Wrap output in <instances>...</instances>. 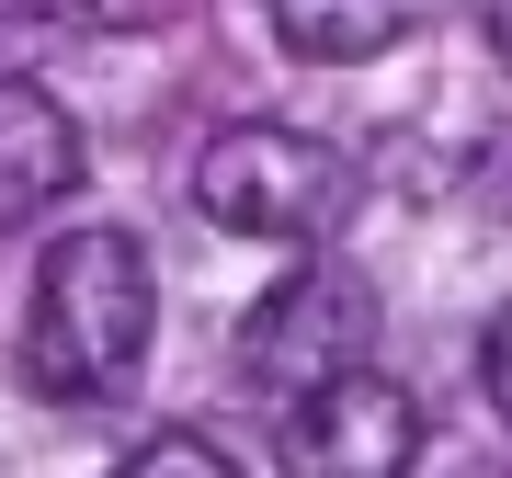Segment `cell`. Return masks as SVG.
<instances>
[{"label":"cell","mask_w":512,"mask_h":478,"mask_svg":"<svg viewBox=\"0 0 512 478\" xmlns=\"http://www.w3.org/2000/svg\"><path fill=\"white\" fill-rule=\"evenodd\" d=\"M35 23H57V12H46V0H0V69H12V57H23V46H35Z\"/></svg>","instance_id":"30bf717a"},{"label":"cell","mask_w":512,"mask_h":478,"mask_svg":"<svg viewBox=\"0 0 512 478\" xmlns=\"http://www.w3.org/2000/svg\"><path fill=\"white\" fill-rule=\"evenodd\" d=\"M478 399H490L501 422H512V308L490 319V331H478Z\"/></svg>","instance_id":"9c48e42d"},{"label":"cell","mask_w":512,"mask_h":478,"mask_svg":"<svg viewBox=\"0 0 512 478\" xmlns=\"http://www.w3.org/2000/svg\"><path fill=\"white\" fill-rule=\"evenodd\" d=\"M285 456L308 467V478H399L421 456V410H410V387H387L376 365H342L330 387L296 399Z\"/></svg>","instance_id":"277c9868"},{"label":"cell","mask_w":512,"mask_h":478,"mask_svg":"<svg viewBox=\"0 0 512 478\" xmlns=\"http://www.w3.org/2000/svg\"><path fill=\"white\" fill-rule=\"evenodd\" d=\"M57 23H80V35H148L160 23V0H46Z\"/></svg>","instance_id":"ba28073f"},{"label":"cell","mask_w":512,"mask_h":478,"mask_svg":"<svg viewBox=\"0 0 512 478\" xmlns=\"http://www.w3.org/2000/svg\"><path fill=\"white\" fill-rule=\"evenodd\" d=\"M262 12H274V35L308 57V69H365V57H387L399 35H421L433 0H262Z\"/></svg>","instance_id":"8992f818"},{"label":"cell","mask_w":512,"mask_h":478,"mask_svg":"<svg viewBox=\"0 0 512 478\" xmlns=\"http://www.w3.org/2000/svg\"><path fill=\"white\" fill-rule=\"evenodd\" d=\"M80 171H92V148H80L69 103H57L46 80L0 69V228H35L46 205H69Z\"/></svg>","instance_id":"5b68a950"},{"label":"cell","mask_w":512,"mask_h":478,"mask_svg":"<svg viewBox=\"0 0 512 478\" xmlns=\"http://www.w3.org/2000/svg\"><path fill=\"white\" fill-rule=\"evenodd\" d=\"M342 365H376V285L308 251L296 274H274V296H251V319H239V376L274 387V399L296 410Z\"/></svg>","instance_id":"3957f363"},{"label":"cell","mask_w":512,"mask_h":478,"mask_svg":"<svg viewBox=\"0 0 512 478\" xmlns=\"http://www.w3.org/2000/svg\"><path fill=\"white\" fill-rule=\"evenodd\" d=\"M148 319H160V285H148V251L126 228H69L46 239L35 262V308H23V387L46 410L114 399L148 353Z\"/></svg>","instance_id":"6da1fadb"},{"label":"cell","mask_w":512,"mask_h":478,"mask_svg":"<svg viewBox=\"0 0 512 478\" xmlns=\"http://www.w3.org/2000/svg\"><path fill=\"white\" fill-rule=\"evenodd\" d=\"M478 35H490V57L512 69V0H478Z\"/></svg>","instance_id":"8fae6325"},{"label":"cell","mask_w":512,"mask_h":478,"mask_svg":"<svg viewBox=\"0 0 512 478\" xmlns=\"http://www.w3.org/2000/svg\"><path fill=\"white\" fill-rule=\"evenodd\" d=\"M194 205H205V228H228V239L319 251V239L353 217V160L330 137H296V126H228V137H205V160H194Z\"/></svg>","instance_id":"7a4b0ae2"},{"label":"cell","mask_w":512,"mask_h":478,"mask_svg":"<svg viewBox=\"0 0 512 478\" xmlns=\"http://www.w3.org/2000/svg\"><path fill=\"white\" fill-rule=\"evenodd\" d=\"M126 467H137V478H183V467H194V478H228L239 456H228L217 433H148V444H126Z\"/></svg>","instance_id":"52a82bcc"}]
</instances>
